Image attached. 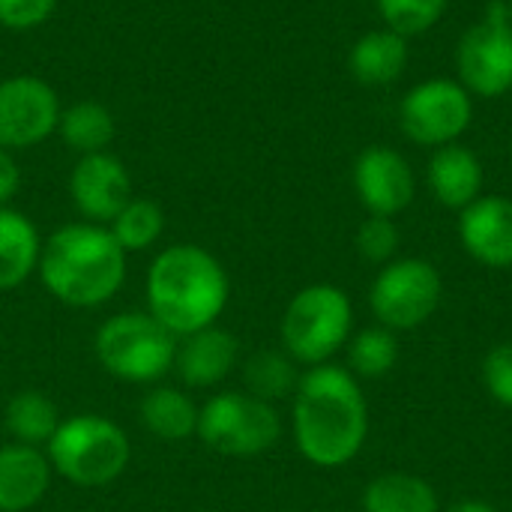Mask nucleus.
Segmentation results:
<instances>
[{"instance_id": "obj_1", "label": "nucleus", "mask_w": 512, "mask_h": 512, "mask_svg": "<svg viewBox=\"0 0 512 512\" xmlns=\"http://www.w3.org/2000/svg\"><path fill=\"white\" fill-rule=\"evenodd\" d=\"M291 429L300 456L315 468H345L369 438V402L360 381L336 363L300 375L291 408Z\"/></svg>"}, {"instance_id": "obj_2", "label": "nucleus", "mask_w": 512, "mask_h": 512, "mask_svg": "<svg viewBox=\"0 0 512 512\" xmlns=\"http://www.w3.org/2000/svg\"><path fill=\"white\" fill-rule=\"evenodd\" d=\"M228 294L225 267L192 243L168 246L147 273V312L177 339L213 327L228 306Z\"/></svg>"}, {"instance_id": "obj_3", "label": "nucleus", "mask_w": 512, "mask_h": 512, "mask_svg": "<svg viewBox=\"0 0 512 512\" xmlns=\"http://www.w3.org/2000/svg\"><path fill=\"white\" fill-rule=\"evenodd\" d=\"M36 270L51 297L72 309H93L123 288L126 252L108 228L75 222L48 237Z\"/></svg>"}, {"instance_id": "obj_4", "label": "nucleus", "mask_w": 512, "mask_h": 512, "mask_svg": "<svg viewBox=\"0 0 512 512\" xmlns=\"http://www.w3.org/2000/svg\"><path fill=\"white\" fill-rule=\"evenodd\" d=\"M51 471L78 489H102L114 483L129 459L132 447L126 432L99 414H78L60 420L54 438L45 444Z\"/></svg>"}, {"instance_id": "obj_5", "label": "nucleus", "mask_w": 512, "mask_h": 512, "mask_svg": "<svg viewBox=\"0 0 512 512\" xmlns=\"http://www.w3.org/2000/svg\"><path fill=\"white\" fill-rule=\"evenodd\" d=\"M354 306L351 297L327 282L306 285L282 312L279 339L285 354L303 366L330 363L351 339Z\"/></svg>"}, {"instance_id": "obj_6", "label": "nucleus", "mask_w": 512, "mask_h": 512, "mask_svg": "<svg viewBox=\"0 0 512 512\" xmlns=\"http://www.w3.org/2000/svg\"><path fill=\"white\" fill-rule=\"evenodd\" d=\"M93 351L111 378L126 384H153L174 369L177 336L150 312H120L96 330Z\"/></svg>"}, {"instance_id": "obj_7", "label": "nucleus", "mask_w": 512, "mask_h": 512, "mask_svg": "<svg viewBox=\"0 0 512 512\" xmlns=\"http://www.w3.org/2000/svg\"><path fill=\"white\" fill-rule=\"evenodd\" d=\"M195 435L222 456H261L279 444L282 417L270 402L228 390L201 405Z\"/></svg>"}, {"instance_id": "obj_8", "label": "nucleus", "mask_w": 512, "mask_h": 512, "mask_svg": "<svg viewBox=\"0 0 512 512\" xmlns=\"http://www.w3.org/2000/svg\"><path fill=\"white\" fill-rule=\"evenodd\" d=\"M444 300V279L426 258H393L381 267L369 288V309L375 321L393 333L423 327Z\"/></svg>"}, {"instance_id": "obj_9", "label": "nucleus", "mask_w": 512, "mask_h": 512, "mask_svg": "<svg viewBox=\"0 0 512 512\" xmlns=\"http://www.w3.org/2000/svg\"><path fill=\"white\" fill-rule=\"evenodd\" d=\"M512 9L495 0L486 15L462 33L456 48L459 84L483 99H498L512 90Z\"/></svg>"}, {"instance_id": "obj_10", "label": "nucleus", "mask_w": 512, "mask_h": 512, "mask_svg": "<svg viewBox=\"0 0 512 512\" xmlns=\"http://www.w3.org/2000/svg\"><path fill=\"white\" fill-rule=\"evenodd\" d=\"M474 120L471 93L450 78H429L411 87L399 105L402 132L420 147L456 144Z\"/></svg>"}, {"instance_id": "obj_11", "label": "nucleus", "mask_w": 512, "mask_h": 512, "mask_svg": "<svg viewBox=\"0 0 512 512\" xmlns=\"http://www.w3.org/2000/svg\"><path fill=\"white\" fill-rule=\"evenodd\" d=\"M60 120L57 93L30 75L0 84V147H33L51 135Z\"/></svg>"}, {"instance_id": "obj_12", "label": "nucleus", "mask_w": 512, "mask_h": 512, "mask_svg": "<svg viewBox=\"0 0 512 512\" xmlns=\"http://www.w3.org/2000/svg\"><path fill=\"white\" fill-rule=\"evenodd\" d=\"M354 189L369 216L396 219L417 192L414 168L393 147H366L354 162Z\"/></svg>"}, {"instance_id": "obj_13", "label": "nucleus", "mask_w": 512, "mask_h": 512, "mask_svg": "<svg viewBox=\"0 0 512 512\" xmlns=\"http://www.w3.org/2000/svg\"><path fill=\"white\" fill-rule=\"evenodd\" d=\"M69 192L75 207L90 222L99 225V222H114V216L132 201V180L117 156L87 153L72 168Z\"/></svg>"}, {"instance_id": "obj_14", "label": "nucleus", "mask_w": 512, "mask_h": 512, "mask_svg": "<svg viewBox=\"0 0 512 512\" xmlns=\"http://www.w3.org/2000/svg\"><path fill=\"white\" fill-rule=\"evenodd\" d=\"M462 249L483 267H512V201L504 195H480L459 210Z\"/></svg>"}, {"instance_id": "obj_15", "label": "nucleus", "mask_w": 512, "mask_h": 512, "mask_svg": "<svg viewBox=\"0 0 512 512\" xmlns=\"http://www.w3.org/2000/svg\"><path fill=\"white\" fill-rule=\"evenodd\" d=\"M240 360V342L222 327H204L177 339L174 369L186 387L204 390L222 384Z\"/></svg>"}, {"instance_id": "obj_16", "label": "nucleus", "mask_w": 512, "mask_h": 512, "mask_svg": "<svg viewBox=\"0 0 512 512\" xmlns=\"http://www.w3.org/2000/svg\"><path fill=\"white\" fill-rule=\"evenodd\" d=\"M51 462L42 447H0V512L33 510L51 489Z\"/></svg>"}, {"instance_id": "obj_17", "label": "nucleus", "mask_w": 512, "mask_h": 512, "mask_svg": "<svg viewBox=\"0 0 512 512\" xmlns=\"http://www.w3.org/2000/svg\"><path fill=\"white\" fill-rule=\"evenodd\" d=\"M435 201L447 210H465L483 192V162L462 144L438 147L426 171Z\"/></svg>"}, {"instance_id": "obj_18", "label": "nucleus", "mask_w": 512, "mask_h": 512, "mask_svg": "<svg viewBox=\"0 0 512 512\" xmlns=\"http://www.w3.org/2000/svg\"><path fill=\"white\" fill-rule=\"evenodd\" d=\"M405 66H408V39L390 27L363 33L348 54L351 75L366 87L393 84L405 72Z\"/></svg>"}, {"instance_id": "obj_19", "label": "nucleus", "mask_w": 512, "mask_h": 512, "mask_svg": "<svg viewBox=\"0 0 512 512\" xmlns=\"http://www.w3.org/2000/svg\"><path fill=\"white\" fill-rule=\"evenodd\" d=\"M198 414L201 408L192 402V396L177 387H156L138 405L141 426L153 438L168 444H180L192 438L198 432Z\"/></svg>"}, {"instance_id": "obj_20", "label": "nucleus", "mask_w": 512, "mask_h": 512, "mask_svg": "<svg viewBox=\"0 0 512 512\" xmlns=\"http://www.w3.org/2000/svg\"><path fill=\"white\" fill-rule=\"evenodd\" d=\"M39 255L42 243L36 225L21 213L0 207V291H12L27 282L39 267Z\"/></svg>"}, {"instance_id": "obj_21", "label": "nucleus", "mask_w": 512, "mask_h": 512, "mask_svg": "<svg viewBox=\"0 0 512 512\" xmlns=\"http://www.w3.org/2000/svg\"><path fill=\"white\" fill-rule=\"evenodd\" d=\"M363 512H441L435 486L417 474H381L360 498Z\"/></svg>"}, {"instance_id": "obj_22", "label": "nucleus", "mask_w": 512, "mask_h": 512, "mask_svg": "<svg viewBox=\"0 0 512 512\" xmlns=\"http://www.w3.org/2000/svg\"><path fill=\"white\" fill-rule=\"evenodd\" d=\"M3 423L15 444L45 447L60 426V414L57 405L39 390H21L9 399Z\"/></svg>"}, {"instance_id": "obj_23", "label": "nucleus", "mask_w": 512, "mask_h": 512, "mask_svg": "<svg viewBox=\"0 0 512 512\" xmlns=\"http://www.w3.org/2000/svg\"><path fill=\"white\" fill-rule=\"evenodd\" d=\"M243 384L249 396L273 405L279 399L294 396L300 384V372L285 351H255L243 363Z\"/></svg>"}, {"instance_id": "obj_24", "label": "nucleus", "mask_w": 512, "mask_h": 512, "mask_svg": "<svg viewBox=\"0 0 512 512\" xmlns=\"http://www.w3.org/2000/svg\"><path fill=\"white\" fill-rule=\"evenodd\" d=\"M60 135L72 150L87 153H102L111 138H114V117L105 105L99 102H78L66 111H60Z\"/></svg>"}, {"instance_id": "obj_25", "label": "nucleus", "mask_w": 512, "mask_h": 512, "mask_svg": "<svg viewBox=\"0 0 512 512\" xmlns=\"http://www.w3.org/2000/svg\"><path fill=\"white\" fill-rule=\"evenodd\" d=\"M399 363V339L393 330L375 324L348 339V372L354 378H384Z\"/></svg>"}, {"instance_id": "obj_26", "label": "nucleus", "mask_w": 512, "mask_h": 512, "mask_svg": "<svg viewBox=\"0 0 512 512\" xmlns=\"http://www.w3.org/2000/svg\"><path fill=\"white\" fill-rule=\"evenodd\" d=\"M108 231L123 246V252H141V249H150L162 237V231H165V213L150 198H132L114 216V222H111Z\"/></svg>"}, {"instance_id": "obj_27", "label": "nucleus", "mask_w": 512, "mask_h": 512, "mask_svg": "<svg viewBox=\"0 0 512 512\" xmlns=\"http://www.w3.org/2000/svg\"><path fill=\"white\" fill-rule=\"evenodd\" d=\"M450 0H378V12L399 36H417L432 30L447 12Z\"/></svg>"}, {"instance_id": "obj_28", "label": "nucleus", "mask_w": 512, "mask_h": 512, "mask_svg": "<svg viewBox=\"0 0 512 512\" xmlns=\"http://www.w3.org/2000/svg\"><path fill=\"white\" fill-rule=\"evenodd\" d=\"M399 228L390 216H369L357 231V252L369 264H390L399 252Z\"/></svg>"}, {"instance_id": "obj_29", "label": "nucleus", "mask_w": 512, "mask_h": 512, "mask_svg": "<svg viewBox=\"0 0 512 512\" xmlns=\"http://www.w3.org/2000/svg\"><path fill=\"white\" fill-rule=\"evenodd\" d=\"M480 378L486 393L501 405L512 411V342L495 345L480 366Z\"/></svg>"}, {"instance_id": "obj_30", "label": "nucleus", "mask_w": 512, "mask_h": 512, "mask_svg": "<svg viewBox=\"0 0 512 512\" xmlns=\"http://www.w3.org/2000/svg\"><path fill=\"white\" fill-rule=\"evenodd\" d=\"M57 0H0V24L9 30H30L48 21Z\"/></svg>"}, {"instance_id": "obj_31", "label": "nucleus", "mask_w": 512, "mask_h": 512, "mask_svg": "<svg viewBox=\"0 0 512 512\" xmlns=\"http://www.w3.org/2000/svg\"><path fill=\"white\" fill-rule=\"evenodd\" d=\"M18 186H21V171H18L15 159L0 147V207L18 192Z\"/></svg>"}, {"instance_id": "obj_32", "label": "nucleus", "mask_w": 512, "mask_h": 512, "mask_svg": "<svg viewBox=\"0 0 512 512\" xmlns=\"http://www.w3.org/2000/svg\"><path fill=\"white\" fill-rule=\"evenodd\" d=\"M447 512H501L498 507H492V504H486V501H459V504H453Z\"/></svg>"}, {"instance_id": "obj_33", "label": "nucleus", "mask_w": 512, "mask_h": 512, "mask_svg": "<svg viewBox=\"0 0 512 512\" xmlns=\"http://www.w3.org/2000/svg\"><path fill=\"white\" fill-rule=\"evenodd\" d=\"M510 156H512V144H510Z\"/></svg>"}, {"instance_id": "obj_34", "label": "nucleus", "mask_w": 512, "mask_h": 512, "mask_svg": "<svg viewBox=\"0 0 512 512\" xmlns=\"http://www.w3.org/2000/svg\"><path fill=\"white\" fill-rule=\"evenodd\" d=\"M510 15H512V12H510Z\"/></svg>"}]
</instances>
